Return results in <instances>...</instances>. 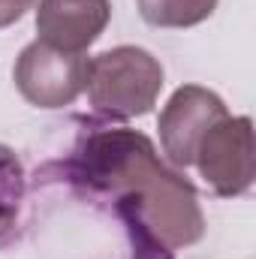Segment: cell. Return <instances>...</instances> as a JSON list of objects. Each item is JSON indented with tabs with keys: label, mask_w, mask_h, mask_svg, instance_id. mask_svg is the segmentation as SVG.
Wrapping results in <instances>:
<instances>
[{
	"label": "cell",
	"mask_w": 256,
	"mask_h": 259,
	"mask_svg": "<svg viewBox=\"0 0 256 259\" xmlns=\"http://www.w3.org/2000/svg\"><path fill=\"white\" fill-rule=\"evenodd\" d=\"M49 172L78 193L109 202L127 232H148L169 250L187 247L205 232L196 190L157 157L148 136L130 127L91 124L69 157L52 163Z\"/></svg>",
	"instance_id": "6da1fadb"
},
{
	"label": "cell",
	"mask_w": 256,
	"mask_h": 259,
	"mask_svg": "<svg viewBox=\"0 0 256 259\" xmlns=\"http://www.w3.org/2000/svg\"><path fill=\"white\" fill-rule=\"evenodd\" d=\"M163 88V66L136 46H118L88 64V97L100 115L136 118L148 115Z\"/></svg>",
	"instance_id": "7a4b0ae2"
},
{
	"label": "cell",
	"mask_w": 256,
	"mask_h": 259,
	"mask_svg": "<svg viewBox=\"0 0 256 259\" xmlns=\"http://www.w3.org/2000/svg\"><path fill=\"white\" fill-rule=\"evenodd\" d=\"M193 166L217 196L247 193L256 172L250 118H220L199 142Z\"/></svg>",
	"instance_id": "277c9868"
},
{
	"label": "cell",
	"mask_w": 256,
	"mask_h": 259,
	"mask_svg": "<svg viewBox=\"0 0 256 259\" xmlns=\"http://www.w3.org/2000/svg\"><path fill=\"white\" fill-rule=\"evenodd\" d=\"M88 64L81 52H61L36 39L15 61V84L27 103L61 109L88 88Z\"/></svg>",
	"instance_id": "3957f363"
},
{
	"label": "cell",
	"mask_w": 256,
	"mask_h": 259,
	"mask_svg": "<svg viewBox=\"0 0 256 259\" xmlns=\"http://www.w3.org/2000/svg\"><path fill=\"white\" fill-rule=\"evenodd\" d=\"M30 6H33V0H0V27L15 24Z\"/></svg>",
	"instance_id": "9c48e42d"
},
{
	"label": "cell",
	"mask_w": 256,
	"mask_h": 259,
	"mask_svg": "<svg viewBox=\"0 0 256 259\" xmlns=\"http://www.w3.org/2000/svg\"><path fill=\"white\" fill-rule=\"evenodd\" d=\"M139 12L154 27H193L205 21L217 0H136Z\"/></svg>",
	"instance_id": "ba28073f"
},
{
	"label": "cell",
	"mask_w": 256,
	"mask_h": 259,
	"mask_svg": "<svg viewBox=\"0 0 256 259\" xmlns=\"http://www.w3.org/2000/svg\"><path fill=\"white\" fill-rule=\"evenodd\" d=\"M229 112L217 94H211L199 84L178 88L160 115V142H163L166 157L175 166L190 169L196 160V151H199V142Z\"/></svg>",
	"instance_id": "5b68a950"
},
{
	"label": "cell",
	"mask_w": 256,
	"mask_h": 259,
	"mask_svg": "<svg viewBox=\"0 0 256 259\" xmlns=\"http://www.w3.org/2000/svg\"><path fill=\"white\" fill-rule=\"evenodd\" d=\"M24 193H27L24 166L12 148L0 145V247H6L18 232Z\"/></svg>",
	"instance_id": "52a82bcc"
},
{
	"label": "cell",
	"mask_w": 256,
	"mask_h": 259,
	"mask_svg": "<svg viewBox=\"0 0 256 259\" xmlns=\"http://www.w3.org/2000/svg\"><path fill=\"white\" fill-rule=\"evenodd\" d=\"M109 0H39V42L61 52H84L109 24Z\"/></svg>",
	"instance_id": "8992f818"
}]
</instances>
